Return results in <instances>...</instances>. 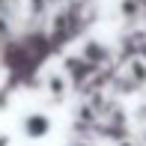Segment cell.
Returning <instances> with one entry per match:
<instances>
[{
    "instance_id": "cell-1",
    "label": "cell",
    "mask_w": 146,
    "mask_h": 146,
    "mask_svg": "<svg viewBox=\"0 0 146 146\" xmlns=\"http://www.w3.org/2000/svg\"><path fill=\"white\" fill-rule=\"evenodd\" d=\"M110 92L116 96H134L146 87V60L140 57H125V63L119 66L110 78Z\"/></svg>"
},
{
    "instance_id": "cell-2",
    "label": "cell",
    "mask_w": 146,
    "mask_h": 146,
    "mask_svg": "<svg viewBox=\"0 0 146 146\" xmlns=\"http://www.w3.org/2000/svg\"><path fill=\"white\" fill-rule=\"evenodd\" d=\"M87 63H92L96 69H113V48L102 39H84L81 51H78Z\"/></svg>"
},
{
    "instance_id": "cell-3",
    "label": "cell",
    "mask_w": 146,
    "mask_h": 146,
    "mask_svg": "<svg viewBox=\"0 0 146 146\" xmlns=\"http://www.w3.org/2000/svg\"><path fill=\"white\" fill-rule=\"evenodd\" d=\"M21 131L30 140H45V137L54 131V122H51V116L45 113V110H30V113L21 116Z\"/></svg>"
},
{
    "instance_id": "cell-4",
    "label": "cell",
    "mask_w": 146,
    "mask_h": 146,
    "mask_svg": "<svg viewBox=\"0 0 146 146\" xmlns=\"http://www.w3.org/2000/svg\"><path fill=\"white\" fill-rule=\"evenodd\" d=\"M45 92H48V98H51L54 104H63L66 98H69L72 84H69V78L63 75V69H60V72H48V75H45Z\"/></svg>"
},
{
    "instance_id": "cell-5",
    "label": "cell",
    "mask_w": 146,
    "mask_h": 146,
    "mask_svg": "<svg viewBox=\"0 0 146 146\" xmlns=\"http://www.w3.org/2000/svg\"><path fill=\"white\" fill-rule=\"evenodd\" d=\"M119 12L128 24H140L146 18V0H119Z\"/></svg>"
},
{
    "instance_id": "cell-6",
    "label": "cell",
    "mask_w": 146,
    "mask_h": 146,
    "mask_svg": "<svg viewBox=\"0 0 146 146\" xmlns=\"http://www.w3.org/2000/svg\"><path fill=\"white\" fill-rule=\"evenodd\" d=\"M27 6H30V15L33 18H42V15H48V12L60 9L63 0H27Z\"/></svg>"
},
{
    "instance_id": "cell-7",
    "label": "cell",
    "mask_w": 146,
    "mask_h": 146,
    "mask_svg": "<svg viewBox=\"0 0 146 146\" xmlns=\"http://www.w3.org/2000/svg\"><path fill=\"white\" fill-rule=\"evenodd\" d=\"M12 33V24H9V15H0V42H6Z\"/></svg>"
},
{
    "instance_id": "cell-8",
    "label": "cell",
    "mask_w": 146,
    "mask_h": 146,
    "mask_svg": "<svg viewBox=\"0 0 146 146\" xmlns=\"http://www.w3.org/2000/svg\"><path fill=\"white\" fill-rule=\"evenodd\" d=\"M137 143H140V146H146V122L140 125V134H137Z\"/></svg>"
},
{
    "instance_id": "cell-9",
    "label": "cell",
    "mask_w": 146,
    "mask_h": 146,
    "mask_svg": "<svg viewBox=\"0 0 146 146\" xmlns=\"http://www.w3.org/2000/svg\"><path fill=\"white\" fill-rule=\"evenodd\" d=\"M0 146H12V137L3 134V131H0Z\"/></svg>"
}]
</instances>
